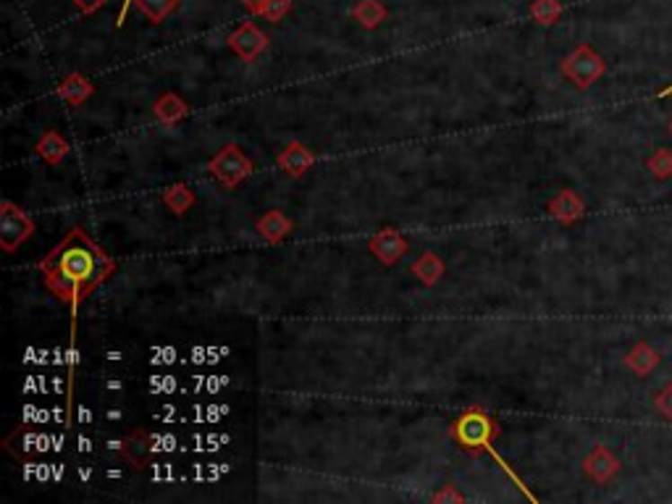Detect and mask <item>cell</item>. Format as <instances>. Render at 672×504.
<instances>
[{"label": "cell", "mask_w": 672, "mask_h": 504, "mask_svg": "<svg viewBox=\"0 0 672 504\" xmlns=\"http://www.w3.org/2000/svg\"><path fill=\"white\" fill-rule=\"evenodd\" d=\"M229 355L226 347H218V344H195L192 349H187V366H200V368H210L216 363H221L224 358Z\"/></svg>", "instance_id": "27"}, {"label": "cell", "mask_w": 672, "mask_h": 504, "mask_svg": "<svg viewBox=\"0 0 672 504\" xmlns=\"http://www.w3.org/2000/svg\"><path fill=\"white\" fill-rule=\"evenodd\" d=\"M412 273L418 276L420 284L437 287L438 281H441V276L447 273V266H444V261L438 258L437 252H426V255H420V258L412 263Z\"/></svg>", "instance_id": "24"}, {"label": "cell", "mask_w": 672, "mask_h": 504, "mask_svg": "<svg viewBox=\"0 0 672 504\" xmlns=\"http://www.w3.org/2000/svg\"><path fill=\"white\" fill-rule=\"evenodd\" d=\"M670 95H672V84H670V87H665V90H659V93H657V98H659V101H662V98H670Z\"/></svg>", "instance_id": "39"}, {"label": "cell", "mask_w": 672, "mask_h": 504, "mask_svg": "<svg viewBox=\"0 0 672 504\" xmlns=\"http://www.w3.org/2000/svg\"><path fill=\"white\" fill-rule=\"evenodd\" d=\"M295 224L281 213V210H266L258 221H255V232L263 236L269 244H279L287 236L292 234Z\"/></svg>", "instance_id": "15"}, {"label": "cell", "mask_w": 672, "mask_h": 504, "mask_svg": "<svg viewBox=\"0 0 672 504\" xmlns=\"http://www.w3.org/2000/svg\"><path fill=\"white\" fill-rule=\"evenodd\" d=\"M546 213L557 221V224H562V226H572L575 221H580L583 218V213H586V202L580 200V195L578 192H572V190H562V192H557L549 205H546Z\"/></svg>", "instance_id": "11"}, {"label": "cell", "mask_w": 672, "mask_h": 504, "mask_svg": "<svg viewBox=\"0 0 672 504\" xmlns=\"http://www.w3.org/2000/svg\"><path fill=\"white\" fill-rule=\"evenodd\" d=\"M276 164H279V168H281L287 176L303 179L305 173L310 171V166L315 164V155H313V150L305 147L303 142H292V145H287V147L279 153Z\"/></svg>", "instance_id": "12"}, {"label": "cell", "mask_w": 672, "mask_h": 504, "mask_svg": "<svg viewBox=\"0 0 672 504\" xmlns=\"http://www.w3.org/2000/svg\"><path fill=\"white\" fill-rule=\"evenodd\" d=\"M659 360H662V355L649 341H636L625 355V366L633 370L636 376H649L651 370L659 366Z\"/></svg>", "instance_id": "18"}, {"label": "cell", "mask_w": 672, "mask_h": 504, "mask_svg": "<svg viewBox=\"0 0 672 504\" xmlns=\"http://www.w3.org/2000/svg\"><path fill=\"white\" fill-rule=\"evenodd\" d=\"M434 502H463V494H455V489L452 486H447L444 491H438L431 497Z\"/></svg>", "instance_id": "36"}, {"label": "cell", "mask_w": 672, "mask_h": 504, "mask_svg": "<svg viewBox=\"0 0 672 504\" xmlns=\"http://www.w3.org/2000/svg\"><path fill=\"white\" fill-rule=\"evenodd\" d=\"M208 171H210L224 187L234 190V187H239V184L255 171V164H252L236 145H226V147H221V150L210 158Z\"/></svg>", "instance_id": "5"}, {"label": "cell", "mask_w": 672, "mask_h": 504, "mask_svg": "<svg viewBox=\"0 0 672 504\" xmlns=\"http://www.w3.org/2000/svg\"><path fill=\"white\" fill-rule=\"evenodd\" d=\"M657 410H659V412H662V415H665V418L672 423V381L665 386V389H662V392H659V394H657Z\"/></svg>", "instance_id": "34"}, {"label": "cell", "mask_w": 672, "mask_h": 504, "mask_svg": "<svg viewBox=\"0 0 672 504\" xmlns=\"http://www.w3.org/2000/svg\"><path fill=\"white\" fill-rule=\"evenodd\" d=\"M127 407L124 402H105V407L101 410V423L102 426H108V429H116V426H121L124 420H127Z\"/></svg>", "instance_id": "32"}, {"label": "cell", "mask_w": 672, "mask_h": 504, "mask_svg": "<svg viewBox=\"0 0 672 504\" xmlns=\"http://www.w3.org/2000/svg\"><path fill=\"white\" fill-rule=\"evenodd\" d=\"M34 150H37V155H40L45 164H50V166H58V164H64L68 158V142L58 135L56 129H48L45 135L40 137Z\"/></svg>", "instance_id": "19"}, {"label": "cell", "mask_w": 672, "mask_h": 504, "mask_svg": "<svg viewBox=\"0 0 672 504\" xmlns=\"http://www.w3.org/2000/svg\"><path fill=\"white\" fill-rule=\"evenodd\" d=\"M187 113H190V105L181 101L176 93H164L158 101L153 102V116L166 127H176L179 121L187 119Z\"/></svg>", "instance_id": "16"}, {"label": "cell", "mask_w": 672, "mask_h": 504, "mask_svg": "<svg viewBox=\"0 0 672 504\" xmlns=\"http://www.w3.org/2000/svg\"><path fill=\"white\" fill-rule=\"evenodd\" d=\"M500 437V426H497V420L494 418H489L483 410H478V407H471L465 415H460L455 423H452V438L457 441V447H463V449H468V452H491L497 460H500V465L507 468V463H504L502 457L494 452V438Z\"/></svg>", "instance_id": "2"}, {"label": "cell", "mask_w": 672, "mask_h": 504, "mask_svg": "<svg viewBox=\"0 0 672 504\" xmlns=\"http://www.w3.org/2000/svg\"><path fill=\"white\" fill-rule=\"evenodd\" d=\"M145 444H147L150 457H171V455L184 449V441L173 431H168V426H161L155 431H145Z\"/></svg>", "instance_id": "17"}, {"label": "cell", "mask_w": 672, "mask_h": 504, "mask_svg": "<svg viewBox=\"0 0 672 504\" xmlns=\"http://www.w3.org/2000/svg\"><path fill=\"white\" fill-rule=\"evenodd\" d=\"M292 11V0H266V8H263V19L269 22H281L287 13Z\"/></svg>", "instance_id": "33"}, {"label": "cell", "mask_w": 672, "mask_h": 504, "mask_svg": "<svg viewBox=\"0 0 672 504\" xmlns=\"http://www.w3.org/2000/svg\"><path fill=\"white\" fill-rule=\"evenodd\" d=\"M583 473L591 481H597V483H606V481H612L620 473V460L609 452L606 444H597L588 452V457L583 460Z\"/></svg>", "instance_id": "10"}, {"label": "cell", "mask_w": 672, "mask_h": 504, "mask_svg": "<svg viewBox=\"0 0 672 504\" xmlns=\"http://www.w3.org/2000/svg\"><path fill=\"white\" fill-rule=\"evenodd\" d=\"M646 168L657 176V179H670L672 176V150L668 147H659V150H654L649 158H646Z\"/></svg>", "instance_id": "30"}, {"label": "cell", "mask_w": 672, "mask_h": 504, "mask_svg": "<svg viewBox=\"0 0 672 504\" xmlns=\"http://www.w3.org/2000/svg\"><path fill=\"white\" fill-rule=\"evenodd\" d=\"M71 3H74L79 11H84V13H95V11H101L108 0H71Z\"/></svg>", "instance_id": "35"}, {"label": "cell", "mask_w": 672, "mask_h": 504, "mask_svg": "<svg viewBox=\"0 0 672 504\" xmlns=\"http://www.w3.org/2000/svg\"><path fill=\"white\" fill-rule=\"evenodd\" d=\"M139 11L153 22V24H161L166 16H171L176 8H179V0H137Z\"/></svg>", "instance_id": "29"}, {"label": "cell", "mask_w": 672, "mask_h": 504, "mask_svg": "<svg viewBox=\"0 0 672 504\" xmlns=\"http://www.w3.org/2000/svg\"><path fill=\"white\" fill-rule=\"evenodd\" d=\"M670 135H672V119H670Z\"/></svg>", "instance_id": "40"}, {"label": "cell", "mask_w": 672, "mask_h": 504, "mask_svg": "<svg viewBox=\"0 0 672 504\" xmlns=\"http://www.w3.org/2000/svg\"><path fill=\"white\" fill-rule=\"evenodd\" d=\"M407 239H404L397 229H392V226H384V229H378L376 234L370 236L368 242V250L370 255L381 263V266H397L400 261H402V255L407 252Z\"/></svg>", "instance_id": "7"}, {"label": "cell", "mask_w": 672, "mask_h": 504, "mask_svg": "<svg viewBox=\"0 0 672 504\" xmlns=\"http://www.w3.org/2000/svg\"><path fill=\"white\" fill-rule=\"evenodd\" d=\"M113 258L102 252L82 229H71L66 239L42 261V276L48 289L61 303L68 305H76L82 297H87L113 273Z\"/></svg>", "instance_id": "1"}, {"label": "cell", "mask_w": 672, "mask_h": 504, "mask_svg": "<svg viewBox=\"0 0 672 504\" xmlns=\"http://www.w3.org/2000/svg\"><path fill=\"white\" fill-rule=\"evenodd\" d=\"M232 410L221 402H192L187 407V423H198V426H213L221 423Z\"/></svg>", "instance_id": "22"}, {"label": "cell", "mask_w": 672, "mask_h": 504, "mask_svg": "<svg viewBox=\"0 0 672 504\" xmlns=\"http://www.w3.org/2000/svg\"><path fill=\"white\" fill-rule=\"evenodd\" d=\"M352 16L366 30H376L389 19V11H386V5L381 0H358L355 8H352Z\"/></svg>", "instance_id": "23"}, {"label": "cell", "mask_w": 672, "mask_h": 504, "mask_svg": "<svg viewBox=\"0 0 672 504\" xmlns=\"http://www.w3.org/2000/svg\"><path fill=\"white\" fill-rule=\"evenodd\" d=\"M150 418L158 426H171V423H184L187 420V407L181 402H176V397L171 400H158L150 407Z\"/></svg>", "instance_id": "26"}, {"label": "cell", "mask_w": 672, "mask_h": 504, "mask_svg": "<svg viewBox=\"0 0 672 504\" xmlns=\"http://www.w3.org/2000/svg\"><path fill=\"white\" fill-rule=\"evenodd\" d=\"M232 376H221V373H190L184 376V397H195V400H210V397H221L226 389H232Z\"/></svg>", "instance_id": "8"}, {"label": "cell", "mask_w": 672, "mask_h": 504, "mask_svg": "<svg viewBox=\"0 0 672 504\" xmlns=\"http://www.w3.org/2000/svg\"><path fill=\"white\" fill-rule=\"evenodd\" d=\"M560 16H562V3L560 0H534L531 3V19L541 27L557 24Z\"/></svg>", "instance_id": "28"}, {"label": "cell", "mask_w": 672, "mask_h": 504, "mask_svg": "<svg viewBox=\"0 0 672 504\" xmlns=\"http://www.w3.org/2000/svg\"><path fill=\"white\" fill-rule=\"evenodd\" d=\"M102 358L111 360V363H127V360H129V352H127V349H111V347H108V349L102 352Z\"/></svg>", "instance_id": "37"}, {"label": "cell", "mask_w": 672, "mask_h": 504, "mask_svg": "<svg viewBox=\"0 0 672 504\" xmlns=\"http://www.w3.org/2000/svg\"><path fill=\"white\" fill-rule=\"evenodd\" d=\"M34 234V221L11 200L0 202V247L13 252Z\"/></svg>", "instance_id": "6"}, {"label": "cell", "mask_w": 672, "mask_h": 504, "mask_svg": "<svg viewBox=\"0 0 672 504\" xmlns=\"http://www.w3.org/2000/svg\"><path fill=\"white\" fill-rule=\"evenodd\" d=\"M101 389L105 402H124V397H127V381L121 376H105Z\"/></svg>", "instance_id": "31"}, {"label": "cell", "mask_w": 672, "mask_h": 504, "mask_svg": "<svg viewBox=\"0 0 672 504\" xmlns=\"http://www.w3.org/2000/svg\"><path fill=\"white\" fill-rule=\"evenodd\" d=\"M232 444V437L216 429H205V431H195L184 438V452H195V455H216L221 449H226Z\"/></svg>", "instance_id": "13"}, {"label": "cell", "mask_w": 672, "mask_h": 504, "mask_svg": "<svg viewBox=\"0 0 672 504\" xmlns=\"http://www.w3.org/2000/svg\"><path fill=\"white\" fill-rule=\"evenodd\" d=\"M242 3H244V8H247L250 13H255V16H263L266 0H242Z\"/></svg>", "instance_id": "38"}, {"label": "cell", "mask_w": 672, "mask_h": 504, "mask_svg": "<svg viewBox=\"0 0 672 504\" xmlns=\"http://www.w3.org/2000/svg\"><path fill=\"white\" fill-rule=\"evenodd\" d=\"M605 58L591 45H578L570 56L562 61V74L570 79L578 90H588L599 76H605Z\"/></svg>", "instance_id": "4"}, {"label": "cell", "mask_w": 672, "mask_h": 504, "mask_svg": "<svg viewBox=\"0 0 672 504\" xmlns=\"http://www.w3.org/2000/svg\"><path fill=\"white\" fill-rule=\"evenodd\" d=\"M147 363L158 370H171L176 366H187V352H181L176 344L161 341V344H153L147 349Z\"/></svg>", "instance_id": "21"}, {"label": "cell", "mask_w": 672, "mask_h": 504, "mask_svg": "<svg viewBox=\"0 0 672 504\" xmlns=\"http://www.w3.org/2000/svg\"><path fill=\"white\" fill-rule=\"evenodd\" d=\"M61 441H64V437L42 431L40 423H22L11 437L5 438V449L16 460L27 463V460H42L48 455L61 452Z\"/></svg>", "instance_id": "3"}, {"label": "cell", "mask_w": 672, "mask_h": 504, "mask_svg": "<svg viewBox=\"0 0 672 504\" xmlns=\"http://www.w3.org/2000/svg\"><path fill=\"white\" fill-rule=\"evenodd\" d=\"M161 200H164V205H166L171 213L184 216V213L195 205V192H192V187H187V184L176 181V184H171V187L164 190Z\"/></svg>", "instance_id": "25"}, {"label": "cell", "mask_w": 672, "mask_h": 504, "mask_svg": "<svg viewBox=\"0 0 672 504\" xmlns=\"http://www.w3.org/2000/svg\"><path fill=\"white\" fill-rule=\"evenodd\" d=\"M229 48L234 50L242 61H255L266 48H269V37L261 32L255 24H239L234 32L229 34Z\"/></svg>", "instance_id": "9"}, {"label": "cell", "mask_w": 672, "mask_h": 504, "mask_svg": "<svg viewBox=\"0 0 672 504\" xmlns=\"http://www.w3.org/2000/svg\"><path fill=\"white\" fill-rule=\"evenodd\" d=\"M58 95L68 102V105H82L84 101H90L95 95V87L87 76L71 71L66 79L58 84Z\"/></svg>", "instance_id": "20"}, {"label": "cell", "mask_w": 672, "mask_h": 504, "mask_svg": "<svg viewBox=\"0 0 672 504\" xmlns=\"http://www.w3.org/2000/svg\"><path fill=\"white\" fill-rule=\"evenodd\" d=\"M145 389L155 400H171V397H184V378L171 373V370H158L145 378Z\"/></svg>", "instance_id": "14"}]
</instances>
